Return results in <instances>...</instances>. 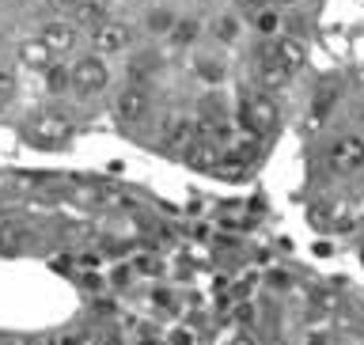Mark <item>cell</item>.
Returning <instances> with one entry per match:
<instances>
[{
    "label": "cell",
    "mask_w": 364,
    "mask_h": 345,
    "mask_svg": "<svg viewBox=\"0 0 364 345\" xmlns=\"http://www.w3.org/2000/svg\"><path fill=\"white\" fill-rule=\"evenodd\" d=\"M201 137V129H198V118H190V114H182V118H175L167 125V137H164V148L167 152H186V148L193 144Z\"/></svg>",
    "instance_id": "10"
},
{
    "label": "cell",
    "mask_w": 364,
    "mask_h": 345,
    "mask_svg": "<svg viewBox=\"0 0 364 345\" xmlns=\"http://www.w3.org/2000/svg\"><path fill=\"white\" fill-rule=\"evenodd\" d=\"M38 38L46 42V50H50L53 57H65V53H73L76 46H80V31H76V23L50 19V23L38 31Z\"/></svg>",
    "instance_id": "8"
},
{
    "label": "cell",
    "mask_w": 364,
    "mask_h": 345,
    "mask_svg": "<svg viewBox=\"0 0 364 345\" xmlns=\"http://www.w3.org/2000/svg\"><path fill=\"white\" fill-rule=\"evenodd\" d=\"M255 31H258V34H277V31H281V16H277L273 8L255 11Z\"/></svg>",
    "instance_id": "18"
},
{
    "label": "cell",
    "mask_w": 364,
    "mask_h": 345,
    "mask_svg": "<svg viewBox=\"0 0 364 345\" xmlns=\"http://www.w3.org/2000/svg\"><path fill=\"white\" fill-rule=\"evenodd\" d=\"M73 133H76V125L57 110H42L27 122V141L34 148H65L73 141Z\"/></svg>",
    "instance_id": "2"
},
{
    "label": "cell",
    "mask_w": 364,
    "mask_h": 345,
    "mask_svg": "<svg viewBox=\"0 0 364 345\" xmlns=\"http://www.w3.org/2000/svg\"><path fill=\"white\" fill-rule=\"evenodd\" d=\"M198 76H201V80H209V84H220L224 68L216 65V61H198Z\"/></svg>",
    "instance_id": "20"
},
{
    "label": "cell",
    "mask_w": 364,
    "mask_h": 345,
    "mask_svg": "<svg viewBox=\"0 0 364 345\" xmlns=\"http://www.w3.org/2000/svg\"><path fill=\"white\" fill-rule=\"evenodd\" d=\"M171 345H193V330L175 327V330H171Z\"/></svg>",
    "instance_id": "21"
},
{
    "label": "cell",
    "mask_w": 364,
    "mask_h": 345,
    "mask_svg": "<svg viewBox=\"0 0 364 345\" xmlns=\"http://www.w3.org/2000/svg\"><path fill=\"white\" fill-rule=\"evenodd\" d=\"M258 84L269 87V91H277V87L289 84V73H284L281 65H273L269 57H262V61H258Z\"/></svg>",
    "instance_id": "12"
},
{
    "label": "cell",
    "mask_w": 364,
    "mask_h": 345,
    "mask_svg": "<svg viewBox=\"0 0 364 345\" xmlns=\"http://www.w3.org/2000/svg\"><path fill=\"white\" fill-rule=\"evenodd\" d=\"M11 95H16V68L0 65V102H8Z\"/></svg>",
    "instance_id": "19"
},
{
    "label": "cell",
    "mask_w": 364,
    "mask_h": 345,
    "mask_svg": "<svg viewBox=\"0 0 364 345\" xmlns=\"http://www.w3.org/2000/svg\"><path fill=\"white\" fill-rule=\"evenodd\" d=\"M68 76H73V91H76V95H84V99L102 95L107 84H110V68L95 53H87V57H80V61L68 65Z\"/></svg>",
    "instance_id": "3"
},
{
    "label": "cell",
    "mask_w": 364,
    "mask_h": 345,
    "mask_svg": "<svg viewBox=\"0 0 364 345\" xmlns=\"http://www.w3.org/2000/svg\"><path fill=\"white\" fill-rule=\"evenodd\" d=\"M175 23H178V16L171 8H152V11H148V19H144V27L152 31V34H171Z\"/></svg>",
    "instance_id": "15"
},
{
    "label": "cell",
    "mask_w": 364,
    "mask_h": 345,
    "mask_svg": "<svg viewBox=\"0 0 364 345\" xmlns=\"http://www.w3.org/2000/svg\"><path fill=\"white\" fill-rule=\"evenodd\" d=\"M262 57H269L273 65H281L284 73H300V68L307 65V42L304 38H292V34H281V38H273L266 50H262Z\"/></svg>",
    "instance_id": "7"
},
{
    "label": "cell",
    "mask_w": 364,
    "mask_h": 345,
    "mask_svg": "<svg viewBox=\"0 0 364 345\" xmlns=\"http://www.w3.org/2000/svg\"><path fill=\"white\" fill-rule=\"evenodd\" d=\"M0 345H11V341H0Z\"/></svg>",
    "instance_id": "25"
},
{
    "label": "cell",
    "mask_w": 364,
    "mask_h": 345,
    "mask_svg": "<svg viewBox=\"0 0 364 345\" xmlns=\"http://www.w3.org/2000/svg\"><path fill=\"white\" fill-rule=\"evenodd\" d=\"M148 110H152V95H148L144 84H129L118 91V99H114V114H118L122 125H141L148 118Z\"/></svg>",
    "instance_id": "6"
},
{
    "label": "cell",
    "mask_w": 364,
    "mask_h": 345,
    "mask_svg": "<svg viewBox=\"0 0 364 345\" xmlns=\"http://www.w3.org/2000/svg\"><path fill=\"white\" fill-rule=\"evenodd\" d=\"M182 159L193 167V171H220L224 164V152H220V144H213L209 137H198L186 152H182Z\"/></svg>",
    "instance_id": "9"
},
{
    "label": "cell",
    "mask_w": 364,
    "mask_h": 345,
    "mask_svg": "<svg viewBox=\"0 0 364 345\" xmlns=\"http://www.w3.org/2000/svg\"><path fill=\"white\" fill-rule=\"evenodd\" d=\"M53 4H61V8H76V0H53Z\"/></svg>",
    "instance_id": "23"
},
{
    "label": "cell",
    "mask_w": 364,
    "mask_h": 345,
    "mask_svg": "<svg viewBox=\"0 0 364 345\" xmlns=\"http://www.w3.org/2000/svg\"><path fill=\"white\" fill-rule=\"evenodd\" d=\"M326 164H330V171H338V175L360 171L364 167V137H357V133L338 137V141L326 148Z\"/></svg>",
    "instance_id": "4"
},
{
    "label": "cell",
    "mask_w": 364,
    "mask_h": 345,
    "mask_svg": "<svg viewBox=\"0 0 364 345\" xmlns=\"http://www.w3.org/2000/svg\"><path fill=\"white\" fill-rule=\"evenodd\" d=\"M53 61H57V57L46 50V42L38 38V34H34V38H23V42H19V65L34 68V73H46V68H50Z\"/></svg>",
    "instance_id": "11"
},
{
    "label": "cell",
    "mask_w": 364,
    "mask_h": 345,
    "mask_svg": "<svg viewBox=\"0 0 364 345\" xmlns=\"http://www.w3.org/2000/svg\"><path fill=\"white\" fill-rule=\"evenodd\" d=\"M213 34H216V42H235V38H239V19L232 16V11L216 16V19H213Z\"/></svg>",
    "instance_id": "16"
},
{
    "label": "cell",
    "mask_w": 364,
    "mask_h": 345,
    "mask_svg": "<svg viewBox=\"0 0 364 345\" xmlns=\"http://www.w3.org/2000/svg\"><path fill=\"white\" fill-rule=\"evenodd\" d=\"M46 87H50V95H65V91H73V76H68V65L53 61L46 68Z\"/></svg>",
    "instance_id": "13"
},
{
    "label": "cell",
    "mask_w": 364,
    "mask_h": 345,
    "mask_svg": "<svg viewBox=\"0 0 364 345\" xmlns=\"http://www.w3.org/2000/svg\"><path fill=\"white\" fill-rule=\"evenodd\" d=\"M277 122H281V110H277L269 91H250V95H243V102H239V125L250 137H269L277 129Z\"/></svg>",
    "instance_id": "1"
},
{
    "label": "cell",
    "mask_w": 364,
    "mask_h": 345,
    "mask_svg": "<svg viewBox=\"0 0 364 345\" xmlns=\"http://www.w3.org/2000/svg\"><path fill=\"white\" fill-rule=\"evenodd\" d=\"M360 262H364V247H360Z\"/></svg>",
    "instance_id": "24"
},
{
    "label": "cell",
    "mask_w": 364,
    "mask_h": 345,
    "mask_svg": "<svg viewBox=\"0 0 364 345\" xmlns=\"http://www.w3.org/2000/svg\"><path fill=\"white\" fill-rule=\"evenodd\" d=\"M102 19H107V0H76V23L99 27Z\"/></svg>",
    "instance_id": "14"
},
{
    "label": "cell",
    "mask_w": 364,
    "mask_h": 345,
    "mask_svg": "<svg viewBox=\"0 0 364 345\" xmlns=\"http://www.w3.org/2000/svg\"><path fill=\"white\" fill-rule=\"evenodd\" d=\"M133 42V31L118 19H102L99 27H91V50L95 57H114V53H125Z\"/></svg>",
    "instance_id": "5"
},
{
    "label": "cell",
    "mask_w": 364,
    "mask_h": 345,
    "mask_svg": "<svg viewBox=\"0 0 364 345\" xmlns=\"http://www.w3.org/2000/svg\"><path fill=\"white\" fill-rule=\"evenodd\" d=\"M167 38H171V46H190L193 38H198V19H178Z\"/></svg>",
    "instance_id": "17"
},
{
    "label": "cell",
    "mask_w": 364,
    "mask_h": 345,
    "mask_svg": "<svg viewBox=\"0 0 364 345\" xmlns=\"http://www.w3.org/2000/svg\"><path fill=\"white\" fill-rule=\"evenodd\" d=\"M243 4H247V8H255V11H262V8H269L273 0H243Z\"/></svg>",
    "instance_id": "22"
}]
</instances>
